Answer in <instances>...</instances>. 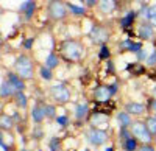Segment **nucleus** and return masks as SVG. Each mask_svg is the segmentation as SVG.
Listing matches in <instances>:
<instances>
[{"mask_svg": "<svg viewBox=\"0 0 156 151\" xmlns=\"http://www.w3.org/2000/svg\"><path fill=\"white\" fill-rule=\"evenodd\" d=\"M58 55L61 59L67 64H81L87 58V47L81 39H75V37H67L62 39L58 45Z\"/></svg>", "mask_w": 156, "mask_h": 151, "instance_id": "obj_1", "label": "nucleus"}, {"mask_svg": "<svg viewBox=\"0 0 156 151\" xmlns=\"http://www.w3.org/2000/svg\"><path fill=\"white\" fill-rule=\"evenodd\" d=\"M12 72H16L25 83H27V81H33L34 77H36L34 59L30 55H27V53L17 55L14 64H12Z\"/></svg>", "mask_w": 156, "mask_h": 151, "instance_id": "obj_2", "label": "nucleus"}, {"mask_svg": "<svg viewBox=\"0 0 156 151\" xmlns=\"http://www.w3.org/2000/svg\"><path fill=\"white\" fill-rule=\"evenodd\" d=\"M48 97L51 100V103L59 106H66L72 101V89L67 86L66 81H56V83H51L48 86Z\"/></svg>", "mask_w": 156, "mask_h": 151, "instance_id": "obj_3", "label": "nucleus"}, {"mask_svg": "<svg viewBox=\"0 0 156 151\" xmlns=\"http://www.w3.org/2000/svg\"><path fill=\"white\" fill-rule=\"evenodd\" d=\"M83 137L89 146H92L94 149L105 146L111 140V128L109 129H101V128H94L87 126L83 129Z\"/></svg>", "mask_w": 156, "mask_h": 151, "instance_id": "obj_4", "label": "nucleus"}, {"mask_svg": "<svg viewBox=\"0 0 156 151\" xmlns=\"http://www.w3.org/2000/svg\"><path fill=\"white\" fill-rule=\"evenodd\" d=\"M87 37L92 45H105V44H109L111 37H112V31L109 27H106L105 23H97L94 22L90 25V28L87 31Z\"/></svg>", "mask_w": 156, "mask_h": 151, "instance_id": "obj_5", "label": "nucleus"}, {"mask_svg": "<svg viewBox=\"0 0 156 151\" xmlns=\"http://www.w3.org/2000/svg\"><path fill=\"white\" fill-rule=\"evenodd\" d=\"M90 111H92V103H90V100H87V98H83V100H80V101H76L73 105L72 118H73L75 126H83L84 123H87Z\"/></svg>", "mask_w": 156, "mask_h": 151, "instance_id": "obj_6", "label": "nucleus"}, {"mask_svg": "<svg viewBox=\"0 0 156 151\" xmlns=\"http://www.w3.org/2000/svg\"><path fill=\"white\" fill-rule=\"evenodd\" d=\"M45 11H47L48 19L53 20V22H64V20L69 19V11H67L66 2H61V0L47 2Z\"/></svg>", "mask_w": 156, "mask_h": 151, "instance_id": "obj_7", "label": "nucleus"}, {"mask_svg": "<svg viewBox=\"0 0 156 151\" xmlns=\"http://www.w3.org/2000/svg\"><path fill=\"white\" fill-rule=\"evenodd\" d=\"M131 136L139 142V143H154V139L151 137L148 128L145 126L144 118H134V122L129 126Z\"/></svg>", "mask_w": 156, "mask_h": 151, "instance_id": "obj_8", "label": "nucleus"}, {"mask_svg": "<svg viewBox=\"0 0 156 151\" xmlns=\"http://www.w3.org/2000/svg\"><path fill=\"white\" fill-rule=\"evenodd\" d=\"M111 94L108 89V83H97L90 89V103L97 105H106L111 101Z\"/></svg>", "mask_w": 156, "mask_h": 151, "instance_id": "obj_9", "label": "nucleus"}, {"mask_svg": "<svg viewBox=\"0 0 156 151\" xmlns=\"http://www.w3.org/2000/svg\"><path fill=\"white\" fill-rule=\"evenodd\" d=\"M136 37L140 42H153L156 39V28L147 20H137Z\"/></svg>", "mask_w": 156, "mask_h": 151, "instance_id": "obj_10", "label": "nucleus"}, {"mask_svg": "<svg viewBox=\"0 0 156 151\" xmlns=\"http://www.w3.org/2000/svg\"><path fill=\"white\" fill-rule=\"evenodd\" d=\"M122 109L125 112H128L133 118H142L147 115V106L145 101H139V100H128L122 105Z\"/></svg>", "mask_w": 156, "mask_h": 151, "instance_id": "obj_11", "label": "nucleus"}, {"mask_svg": "<svg viewBox=\"0 0 156 151\" xmlns=\"http://www.w3.org/2000/svg\"><path fill=\"white\" fill-rule=\"evenodd\" d=\"M137 20H139L137 11H136L134 8H131V9L125 11L123 14L117 19V25H119V28H120L123 33H126V31H129V30L134 28V25L137 23Z\"/></svg>", "mask_w": 156, "mask_h": 151, "instance_id": "obj_12", "label": "nucleus"}, {"mask_svg": "<svg viewBox=\"0 0 156 151\" xmlns=\"http://www.w3.org/2000/svg\"><path fill=\"white\" fill-rule=\"evenodd\" d=\"M30 120L34 125H42L47 117H45V101L44 100H37L33 103L31 109H30Z\"/></svg>", "mask_w": 156, "mask_h": 151, "instance_id": "obj_13", "label": "nucleus"}, {"mask_svg": "<svg viewBox=\"0 0 156 151\" xmlns=\"http://www.w3.org/2000/svg\"><path fill=\"white\" fill-rule=\"evenodd\" d=\"M36 11H37V2H34V0H25L17 8V12L23 14L25 20H31L36 14Z\"/></svg>", "mask_w": 156, "mask_h": 151, "instance_id": "obj_14", "label": "nucleus"}, {"mask_svg": "<svg viewBox=\"0 0 156 151\" xmlns=\"http://www.w3.org/2000/svg\"><path fill=\"white\" fill-rule=\"evenodd\" d=\"M5 80L11 84V87H12L16 92H25V91H27V83H25L16 72L8 70L6 75H5Z\"/></svg>", "mask_w": 156, "mask_h": 151, "instance_id": "obj_15", "label": "nucleus"}, {"mask_svg": "<svg viewBox=\"0 0 156 151\" xmlns=\"http://www.w3.org/2000/svg\"><path fill=\"white\" fill-rule=\"evenodd\" d=\"M69 16L75 17V19H84L89 14V9H86L81 3H75V2H66Z\"/></svg>", "mask_w": 156, "mask_h": 151, "instance_id": "obj_16", "label": "nucleus"}, {"mask_svg": "<svg viewBox=\"0 0 156 151\" xmlns=\"http://www.w3.org/2000/svg\"><path fill=\"white\" fill-rule=\"evenodd\" d=\"M61 62H62V59H61V56L58 55V52H56V50H51V52L47 53V56H45V59H44L42 64H44L45 67H48L50 70L55 72L56 69H59Z\"/></svg>", "mask_w": 156, "mask_h": 151, "instance_id": "obj_17", "label": "nucleus"}, {"mask_svg": "<svg viewBox=\"0 0 156 151\" xmlns=\"http://www.w3.org/2000/svg\"><path fill=\"white\" fill-rule=\"evenodd\" d=\"M114 120H115V123H117V126H119V128H129V126H131V123L134 122V118L129 115L128 112H125L123 109L115 112V114H114Z\"/></svg>", "mask_w": 156, "mask_h": 151, "instance_id": "obj_18", "label": "nucleus"}, {"mask_svg": "<svg viewBox=\"0 0 156 151\" xmlns=\"http://www.w3.org/2000/svg\"><path fill=\"white\" fill-rule=\"evenodd\" d=\"M117 8H119V2H114V0H98V6L97 9L101 12V14H112V12L117 11Z\"/></svg>", "mask_w": 156, "mask_h": 151, "instance_id": "obj_19", "label": "nucleus"}, {"mask_svg": "<svg viewBox=\"0 0 156 151\" xmlns=\"http://www.w3.org/2000/svg\"><path fill=\"white\" fill-rule=\"evenodd\" d=\"M125 70L129 72L136 78L137 77H142V75H147V72H148L147 66L145 64H140V62H129V64H126Z\"/></svg>", "mask_w": 156, "mask_h": 151, "instance_id": "obj_20", "label": "nucleus"}, {"mask_svg": "<svg viewBox=\"0 0 156 151\" xmlns=\"http://www.w3.org/2000/svg\"><path fill=\"white\" fill-rule=\"evenodd\" d=\"M12 128H16L14 122H12L11 115L8 112H3V114H0V131L3 132H11Z\"/></svg>", "mask_w": 156, "mask_h": 151, "instance_id": "obj_21", "label": "nucleus"}, {"mask_svg": "<svg viewBox=\"0 0 156 151\" xmlns=\"http://www.w3.org/2000/svg\"><path fill=\"white\" fill-rule=\"evenodd\" d=\"M14 95H16V91L11 87V84L6 81V80H3L2 83H0V100H9V98H14Z\"/></svg>", "mask_w": 156, "mask_h": 151, "instance_id": "obj_22", "label": "nucleus"}, {"mask_svg": "<svg viewBox=\"0 0 156 151\" xmlns=\"http://www.w3.org/2000/svg\"><path fill=\"white\" fill-rule=\"evenodd\" d=\"M55 123L61 129H67L70 125H73V118H72V114L69 112H62V114H58V117L55 118Z\"/></svg>", "mask_w": 156, "mask_h": 151, "instance_id": "obj_23", "label": "nucleus"}, {"mask_svg": "<svg viewBox=\"0 0 156 151\" xmlns=\"http://www.w3.org/2000/svg\"><path fill=\"white\" fill-rule=\"evenodd\" d=\"M14 106L17 111L28 109V95L25 92H16L14 95Z\"/></svg>", "mask_w": 156, "mask_h": 151, "instance_id": "obj_24", "label": "nucleus"}, {"mask_svg": "<svg viewBox=\"0 0 156 151\" xmlns=\"http://www.w3.org/2000/svg\"><path fill=\"white\" fill-rule=\"evenodd\" d=\"M37 75H39V78L45 83H53V80H55V72L50 70L48 67H45L44 64L37 66Z\"/></svg>", "mask_w": 156, "mask_h": 151, "instance_id": "obj_25", "label": "nucleus"}, {"mask_svg": "<svg viewBox=\"0 0 156 151\" xmlns=\"http://www.w3.org/2000/svg\"><path fill=\"white\" fill-rule=\"evenodd\" d=\"M97 58H98V61H101V62H106V61L112 59V50H111V45H109V44H105V45L98 47Z\"/></svg>", "mask_w": 156, "mask_h": 151, "instance_id": "obj_26", "label": "nucleus"}, {"mask_svg": "<svg viewBox=\"0 0 156 151\" xmlns=\"http://www.w3.org/2000/svg\"><path fill=\"white\" fill-rule=\"evenodd\" d=\"M133 41H134V39H129V37H123V39L117 41V42H115V47H117V53H119V55L128 53V48H129V45L133 44Z\"/></svg>", "mask_w": 156, "mask_h": 151, "instance_id": "obj_27", "label": "nucleus"}, {"mask_svg": "<svg viewBox=\"0 0 156 151\" xmlns=\"http://www.w3.org/2000/svg\"><path fill=\"white\" fill-rule=\"evenodd\" d=\"M144 122H145V126L148 128V131H150L151 137H153L154 142H156V118H154V115L147 114V115L144 117Z\"/></svg>", "mask_w": 156, "mask_h": 151, "instance_id": "obj_28", "label": "nucleus"}, {"mask_svg": "<svg viewBox=\"0 0 156 151\" xmlns=\"http://www.w3.org/2000/svg\"><path fill=\"white\" fill-rule=\"evenodd\" d=\"M131 131L129 128H119L117 129V134H115V140L119 142V145H122L123 142H126L128 139H131Z\"/></svg>", "mask_w": 156, "mask_h": 151, "instance_id": "obj_29", "label": "nucleus"}, {"mask_svg": "<svg viewBox=\"0 0 156 151\" xmlns=\"http://www.w3.org/2000/svg\"><path fill=\"white\" fill-rule=\"evenodd\" d=\"M45 117L50 122H55V118L58 117V106L53 103H47L45 101Z\"/></svg>", "mask_w": 156, "mask_h": 151, "instance_id": "obj_30", "label": "nucleus"}, {"mask_svg": "<svg viewBox=\"0 0 156 151\" xmlns=\"http://www.w3.org/2000/svg\"><path fill=\"white\" fill-rule=\"evenodd\" d=\"M44 137H45V131L42 128V125H34L31 128V139L36 142H41L44 140Z\"/></svg>", "mask_w": 156, "mask_h": 151, "instance_id": "obj_31", "label": "nucleus"}, {"mask_svg": "<svg viewBox=\"0 0 156 151\" xmlns=\"http://www.w3.org/2000/svg\"><path fill=\"white\" fill-rule=\"evenodd\" d=\"M48 151H64L62 148V140L59 139L58 136H53V137H50V140H48Z\"/></svg>", "mask_w": 156, "mask_h": 151, "instance_id": "obj_32", "label": "nucleus"}, {"mask_svg": "<svg viewBox=\"0 0 156 151\" xmlns=\"http://www.w3.org/2000/svg\"><path fill=\"white\" fill-rule=\"evenodd\" d=\"M139 142L134 139V137H131V139H128L126 142H123L122 145H120V149L122 151H137L139 149Z\"/></svg>", "mask_w": 156, "mask_h": 151, "instance_id": "obj_33", "label": "nucleus"}, {"mask_svg": "<svg viewBox=\"0 0 156 151\" xmlns=\"http://www.w3.org/2000/svg\"><path fill=\"white\" fill-rule=\"evenodd\" d=\"M145 20L150 22L153 27L156 28V3H151L148 6V11H147V16H145Z\"/></svg>", "mask_w": 156, "mask_h": 151, "instance_id": "obj_34", "label": "nucleus"}, {"mask_svg": "<svg viewBox=\"0 0 156 151\" xmlns=\"http://www.w3.org/2000/svg\"><path fill=\"white\" fill-rule=\"evenodd\" d=\"M148 6H150L148 2H139V9H136V11H137V17H139V20H145Z\"/></svg>", "mask_w": 156, "mask_h": 151, "instance_id": "obj_35", "label": "nucleus"}, {"mask_svg": "<svg viewBox=\"0 0 156 151\" xmlns=\"http://www.w3.org/2000/svg\"><path fill=\"white\" fill-rule=\"evenodd\" d=\"M108 89H109V94H111V98H114V97H117L120 94V81L119 80H115V81H112V83H109L108 84Z\"/></svg>", "mask_w": 156, "mask_h": 151, "instance_id": "obj_36", "label": "nucleus"}, {"mask_svg": "<svg viewBox=\"0 0 156 151\" xmlns=\"http://www.w3.org/2000/svg\"><path fill=\"white\" fill-rule=\"evenodd\" d=\"M145 45H144V42H140L139 39H134L133 41V44L129 45V48H128V53H131V55H137L142 48H144Z\"/></svg>", "mask_w": 156, "mask_h": 151, "instance_id": "obj_37", "label": "nucleus"}, {"mask_svg": "<svg viewBox=\"0 0 156 151\" xmlns=\"http://www.w3.org/2000/svg\"><path fill=\"white\" fill-rule=\"evenodd\" d=\"M34 44H36V37L34 36L25 37V39L22 41V48L25 50V52H31V50L34 48Z\"/></svg>", "mask_w": 156, "mask_h": 151, "instance_id": "obj_38", "label": "nucleus"}, {"mask_svg": "<svg viewBox=\"0 0 156 151\" xmlns=\"http://www.w3.org/2000/svg\"><path fill=\"white\" fill-rule=\"evenodd\" d=\"M145 106H147V114H156V98H153L151 95L147 97L145 100Z\"/></svg>", "mask_w": 156, "mask_h": 151, "instance_id": "obj_39", "label": "nucleus"}, {"mask_svg": "<svg viewBox=\"0 0 156 151\" xmlns=\"http://www.w3.org/2000/svg\"><path fill=\"white\" fill-rule=\"evenodd\" d=\"M145 66H147V69H156V48H153L150 52V55L145 61Z\"/></svg>", "mask_w": 156, "mask_h": 151, "instance_id": "obj_40", "label": "nucleus"}, {"mask_svg": "<svg viewBox=\"0 0 156 151\" xmlns=\"http://www.w3.org/2000/svg\"><path fill=\"white\" fill-rule=\"evenodd\" d=\"M148 55H150V52L144 47L140 50V52L137 53V55H134V58H136V62H140V64H145V61H147V58H148Z\"/></svg>", "mask_w": 156, "mask_h": 151, "instance_id": "obj_41", "label": "nucleus"}, {"mask_svg": "<svg viewBox=\"0 0 156 151\" xmlns=\"http://www.w3.org/2000/svg\"><path fill=\"white\" fill-rule=\"evenodd\" d=\"M105 72L106 75H115V64H114V59H109L105 62Z\"/></svg>", "mask_w": 156, "mask_h": 151, "instance_id": "obj_42", "label": "nucleus"}, {"mask_svg": "<svg viewBox=\"0 0 156 151\" xmlns=\"http://www.w3.org/2000/svg\"><path fill=\"white\" fill-rule=\"evenodd\" d=\"M86 9H92V8H97L98 6V0H81L80 2Z\"/></svg>", "mask_w": 156, "mask_h": 151, "instance_id": "obj_43", "label": "nucleus"}, {"mask_svg": "<svg viewBox=\"0 0 156 151\" xmlns=\"http://www.w3.org/2000/svg\"><path fill=\"white\" fill-rule=\"evenodd\" d=\"M0 148L3 151H11V145L6 143V139H5V132L0 131Z\"/></svg>", "mask_w": 156, "mask_h": 151, "instance_id": "obj_44", "label": "nucleus"}, {"mask_svg": "<svg viewBox=\"0 0 156 151\" xmlns=\"http://www.w3.org/2000/svg\"><path fill=\"white\" fill-rule=\"evenodd\" d=\"M11 118H12V122H14V125H16V126H19V125L22 123V114H20V112L16 109L14 112H11Z\"/></svg>", "mask_w": 156, "mask_h": 151, "instance_id": "obj_45", "label": "nucleus"}, {"mask_svg": "<svg viewBox=\"0 0 156 151\" xmlns=\"http://www.w3.org/2000/svg\"><path fill=\"white\" fill-rule=\"evenodd\" d=\"M137 151H156V145L154 143H140Z\"/></svg>", "mask_w": 156, "mask_h": 151, "instance_id": "obj_46", "label": "nucleus"}, {"mask_svg": "<svg viewBox=\"0 0 156 151\" xmlns=\"http://www.w3.org/2000/svg\"><path fill=\"white\" fill-rule=\"evenodd\" d=\"M147 77H148V80H150V81H153V83L156 84V69H148Z\"/></svg>", "mask_w": 156, "mask_h": 151, "instance_id": "obj_47", "label": "nucleus"}, {"mask_svg": "<svg viewBox=\"0 0 156 151\" xmlns=\"http://www.w3.org/2000/svg\"><path fill=\"white\" fill-rule=\"evenodd\" d=\"M5 103H3V100H0V114H3V112H5Z\"/></svg>", "mask_w": 156, "mask_h": 151, "instance_id": "obj_48", "label": "nucleus"}, {"mask_svg": "<svg viewBox=\"0 0 156 151\" xmlns=\"http://www.w3.org/2000/svg\"><path fill=\"white\" fill-rule=\"evenodd\" d=\"M105 151H115V146H114V145H108V146L105 148Z\"/></svg>", "mask_w": 156, "mask_h": 151, "instance_id": "obj_49", "label": "nucleus"}, {"mask_svg": "<svg viewBox=\"0 0 156 151\" xmlns=\"http://www.w3.org/2000/svg\"><path fill=\"white\" fill-rule=\"evenodd\" d=\"M151 97H153V98H156V84L153 86V89H151Z\"/></svg>", "mask_w": 156, "mask_h": 151, "instance_id": "obj_50", "label": "nucleus"}, {"mask_svg": "<svg viewBox=\"0 0 156 151\" xmlns=\"http://www.w3.org/2000/svg\"><path fill=\"white\" fill-rule=\"evenodd\" d=\"M19 151H28V149H27V148H20Z\"/></svg>", "mask_w": 156, "mask_h": 151, "instance_id": "obj_51", "label": "nucleus"}, {"mask_svg": "<svg viewBox=\"0 0 156 151\" xmlns=\"http://www.w3.org/2000/svg\"><path fill=\"white\" fill-rule=\"evenodd\" d=\"M37 151H44V149H41V148H39V149H37Z\"/></svg>", "mask_w": 156, "mask_h": 151, "instance_id": "obj_52", "label": "nucleus"}, {"mask_svg": "<svg viewBox=\"0 0 156 151\" xmlns=\"http://www.w3.org/2000/svg\"><path fill=\"white\" fill-rule=\"evenodd\" d=\"M153 115H154V118H156V114H153Z\"/></svg>", "mask_w": 156, "mask_h": 151, "instance_id": "obj_53", "label": "nucleus"}]
</instances>
